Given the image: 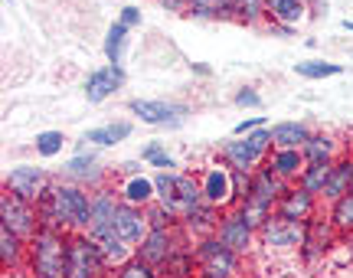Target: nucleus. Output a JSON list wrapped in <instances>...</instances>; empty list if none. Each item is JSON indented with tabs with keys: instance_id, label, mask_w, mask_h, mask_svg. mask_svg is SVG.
Listing matches in <instances>:
<instances>
[{
	"instance_id": "nucleus-1",
	"label": "nucleus",
	"mask_w": 353,
	"mask_h": 278,
	"mask_svg": "<svg viewBox=\"0 0 353 278\" xmlns=\"http://www.w3.org/2000/svg\"><path fill=\"white\" fill-rule=\"evenodd\" d=\"M39 226L63 229V232H88L92 226V190L69 183V180H52L46 197L37 203Z\"/></svg>"
},
{
	"instance_id": "nucleus-2",
	"label": "nucleus",
	"mask_w": 353,
	"mask_h": 278,
	"mask_svg": "<svg viewBox=\"0 0 353 278\" xmlns=\"http://www.w3.org/2000/svg\"><path fill=\"white\" fill-rule=\"evenodd\" d=\"M65 268H69V232L39 229L30 239V252H26L30 278H65Z\"/></svg>"
},
{
	"instance_id": "nucleus-3",
	"label": "nucleus",
	"mask_w": 353,
	"mask_h": 278,
	"mask_svg": "<svg viewBox=\"0 0 353 278\" xmlns=\"http://www.w3.org/2000/svg\"><path fill=\"white\" fill-rule=\"evenodd\" d=\"M268 154H272V128H259V131H249V135H232L219 148L223 164H229L232 170H245V174L259 170Z\"/></svg>"
},
{
	"instance_id": "nucleus-4",
	"label": "nucleus",
	"mask_w": 353,
	"mask_h": 278,
	"mask_svg": "<svg viewBox=\"0 0 353 278\" xmlns=\"http://www.w3.org/2000/svg\"><path fill=\"white\" fill-rule=\"evenodd\" d=\"M193 252H196V278H239L242 255L232 252L226 242H219L216 236L196 239Z\"/></svg>"
},
{
	"instance_id": "nucleus-5",
	"label": "nucleus",
	"mask_w": 353,
	"mask_h": 278,
	"mask_svg": "<svg viewBox=\"0 0 353 278\" xmlns=\"http://www.w3.org/2000/svg\"><path fill=\"white\" fill-rule=\"evenodd\" d=\"M65 278H112L99 246L88 232H69V268Z\"/></svg>"
},
{
	"instance_id": "nucleus-6",
	"label": "nucleus",
	"mask_w": 353,
	"mask_h": 278,
	"mask_svg": "<svg viewBox=\"0 0 353 278\" xmlns=\"http://www.w3.org/2000/svg\"><path fill=\"white\" fill-rule=\"evenodd\" d=\"M0 226H7L13 229L17 236H23L26 242L37 236L39 229V210H37V203H30V200H20L17 193H10V190H3L0 193Z\"/></svg>"
},
{
	"instance_id": "nucleus-7",
	"label": "nucleus",
	"mask_w": 353,
	"mask_h": 278,
	"mask_svg": "<svg viewBox=\"0 0 353 278\" xmlns=\"http://www.w3.org/2000/svg\"><path fill=\"white\" fill-rule=\"evenodd\" d=\"M203 203H210L216 210H232L236 206V180H232V167L229 164H206L200 174Z\"/></svg>"
},
{
	"instance_id": "nucleus-8",
	"label": "nucleus",
	"mask_w": 353,
	"mask_h": 278,
	"mask_svg": "<svg viewBox=\"0 0 353 278\" xmlns=\"http://www.w3.org/2000/svg\"><path fill=\"white\" fill-rule=\"evenodd\" d=\"M216 239L226 242L232 252H239L242 259L255 249V242H259V229L249 226V219L232 206V210H223L219 216V226H216Z\"/></svg>"
},
{
	"instance_id": "nucleus-9",
	"label": "nucleus",
	"mask_w": 353,
	"mask_h": 278,
	"mask_svg": "<svg viewBox=\"0 0 353 278\" xmlns=\"http://www.w3.org/2000/svg\"><path fill=\"white\" fill-rule=\"evenodd\" d=\"M50 187H52V177L43 167H33V164H17L3 177V190H10L20 200H30V203H39Z\"/></svg>"
},
{
	"instance_id": "nucleus-10",
	"label": "nucleus",
	"mask_w": 353,
	"mask_h": 278,
	"mask_svg": "<svg viewBox=\"0 0 353 278\" xmlns=\"http://www.w3.org/2000/svg\"><path fill=\"white\" fill-rule=\"evenodd\" d=\"M259 242L275 249V252H301V242H304V223L298 219H285V216L272 213L268 223L259 229Z\"/></svg>"
},
{
	"instance_id": "nucleus-11",
	"label": "nucleus",
	"mask_w": 353,
	"mask_h": 278,
	"mask_svg": "<svg viewBox=\"0 0 353 278\" xmlns=\"http://www.w3.org/2000/svg\"><path fill=\"white\" fill-rule=\"evenodd\" d=\"M131 115H138L144 125L154 128H176L183 118H187V105L180 101H164V99H131Z\"/></svg>"
},
{
	"instance_id": "nucleus-12",
	"label": "nucleus",
	"mask_w": 353,
	"mask_h": 278,
	"mask_svg": "<svg viewBox=\"0 0 353 278\" xmlns=\"http://www.w3.org/2000/svg\"><path fill=\"white\" fill-rule=\"evenodd\" d=\"M180 242H183V232H180V229H151V232L144 236V242L134 249V255H138L141 262L154 266L157 272H164V266L170 262V255L176 252Z\"/></svg>"
},
{
	"instance_id": "nucleus-13",
	"label": "nucleus",
	"mask_w": 353,
	"mask_h": 278,
	"mask_svg": "<svg viewBox=\"0 0 353 278\" xmlns=\"http://www.w3.org/2000/svg\"><path fill=\"white\" fill-rule=\"evenodd\" d=\"M337 239H341V236H337V229L330 226L327 213L311 216V219L304 223V242H301L304 262H317V259H324V255L330 252V246H334Z\"/></svg>"
},
{
	"instance_id": "nucleus-14",
	"label": "nucleus",
	"mask_w": 353,
	"mask_h": 278,
	"mask_svg": "<svg viewBox=\"0 0 353 278\" xmlns=\"http://www.w3.org/2000/svg\"><path fill=\"white\" fill-rule=\"evenodd\" d=\"M88 236L95 239V246H99V252H101V259H105L108 272H114V268H121L125 262L134 259V246L118 236L114 223H108V226H92L88 229Z\"/></svg>"
},
{
	"instance_id": "nucleus-15",
	"label": "nucleus",
	"mask_w": 353,
	"mask_h": 278,
	"mask_svg": "<svg viewBox=\"0 0 353 278\" xmlns=\"http://www.w3.org/2000/svg\"><path fill=\"white\" fill-rule=\"evenodd\" d=\"M63 180L79 183V187H85V190H99L108 183V174L101 170V161L95 151H79L76 157L63 167Z\"/></svg>"
},
{
	"instance_id": "nucleus-16",
	"label": "nucleus",
	"mask_w": 353,
	"mask_h": 278,
	"mask_svg": "<svg viewBox=\"0 0 353 278\" xmlns=\"http://www.w3.org/2000/svg\"><path fill=\"white\" fill-rule=\"evenodd\" d=\"M317 210H321V200H317L314 193H307L304 187H298V183H291L281 197H278L275 203V213L285 216V219H298V223H307L311 216H317Z\"/></svg>"
},
{
	"instance_id": "nucleus-17",
	"label": "nucleus",
	"mask_w": 353,
	"mask_h": 278,
	"mask_svg": "<svg viewBox=\"0 0 353 278\" xmlns=\"http://www.w3.org/2000/svg\"><path fill=\"white\" fill-rule=\"evenodd\" d=\"M121 86H125V69L108 63V66H101V69H95V72H88L82 92H85V99L92 101V105H99V101L112 99Z\"/></svg>"
},
{
	"instance_id": "nucleus-18",
	"label": "nucleus",
	"mask_w": 353,
	"mask_h": 278,
	"mask_svg": "<svg viewBox=\"0 0 353 278\" xmlns=\"http://www.w3.org/2000/svg\"><path fill=\"white\" fill-rule=\"evenodd\" d=\"M114 229H118V236H121V239L131 242V246L138 249L141 242H144V236L151 232V223H148V210L121 203V210L114 213Z\"/></svg>"
},
{
	"instance_id": "nucleus-19",
	"label": "nucleus",
	"mask_w": 353,
	"mask_h": 278,
	"mask_svg": "<svg viewBox=\"0 0 353 278\" xmlns=\"http://www.w3.org/2000/svg\"><path fill=\"white\" fill-rule=\"evenodd\" d=\"M288 187L291 183H285V180L278 177L268 164H262L259 170H252V177H249V197L259 200V203H265V206H272V210H275L278 197H281Z\"/></svg>"
},
{
	"instance_id": "nucleus-20",
	"label": "nucleus",
	"mask_w": 353,
	"mask_h": 278,
	"mask_svg": "<svg viewBox=\"0 0 353 278\" xmlns=\"http://www.w3.org/2000/svg\"><path fill=\"white\" fill-rule=\"evenodd\" d=\"M219 216H223V210H216V206H210V203H200V206H193V210L183 216L180 229H183V236H187V239H193V242L206 239V236H216Z\"/></svg>"
},
{
	"instance_id": "nucleus-21",
	"label": "nucleus",
	"mask_w": 353,
	"mask_h": 278,
	"mask_svg": "<svg viewBox=\"0 0 353 278\" xmlns=\"http://www.w3.org/2000/svg\"><path fill=\"white\" fill-rule=\"evenodd\" d=\"M304 161L307 164H317V161H337L347 154V144H343L337 135H330V131H311V138L307 144L301 148Z\"/></svg>"
},
{
	"instance_id": "nucleus-22",
	"label": "nucleus",
	"mask_w": 353,
	"mask_h": 278,
	"mask_svg": "<svg viewBox=\"0 0 353 278\" xmlns=\"http://www.w3.org/2000/svg\"><path fill=\"white\" fill-rule=\"evenodd\" d=\"M265 164L272 167L285 183H298V177H301V170L307 167V161H304L301 148H272V154L265 157Z\"/></svg>"
},
{
	"instance_id": "nucleus-23",
	"label": "nucleus",
	"mask_w": 353,
	"mask_h": 278,
	"mask_svg": "<svg viewBox=\"0 0 353 278\" xmlns=\"http://www.w3.org/2000/svg\"><path fill=\"white\" fill-rule=\"evenodd\" d=\"M26 252H30V242L23 236H17L13 229L0 226V266H3V272H26Z\"/></svg>"
},
{
	"instance_id": "nucleus-24",
	"label": "nucleus",
	"mask_w": 353,
	"mask_h": 278,
	"mask_svg": "<svg viewBox=\"0 0 353 278\" xmlns=\"http://www.w3.org/2000/svg\"><path fill=\"white\" fill-rule=\"evenodd\" d=\"M350 190H353V154L347 151L343 157L334 161V167H330V177H327V183H324L321 203L341 200L343 193H350Z\"/></svg>"
},
{
	"instance_id": "nucleus-25",
	"label": "nucleus",
	"mask_w": 353,
	"mask_h": 278,
	"mask_svg": "<svg viewBox=\"0 0 353 278\" xmlns=\"http://www.w3.org/2000/svg\"><path fill=\"white\" fill-rule=\"evenodd\" d=\"M118 193H121V203L128 206H141L148 210L151 203H157V187H154V177H144V174H131L118 183Z\"/></svg>"
},
{
	"instance_id": "nucleus-26",
	"label": "nucleus",
	"mask_w": 353,
	"mask_h": 278,
	"mask_svg": "<svg viewBox=\"0 0 353 278\" xmlns=\"http://www.w3.org/2000/svg\"><path fill=\"white\" fill-rule=\"evenodd\" d=\"M118 210H121V193H118L114 183H105V187L92 190V226H108V223H114V213H118Z\"/></svg>"
},
{
	"instance_id": "nucleus-27",
	"label": "nucleus",
	"mask_w": 353,
	"mask_h": 278,
	"mask_svg": "<svg viewBox=\"0 0 353 278\" xmlns=\"http://www.w3.org/2000/svg\"><path fill=\"white\" fill-rule=\"evenodd\" d=\"M183 232V229H180ZM164 278H196V252H193V239L183 236V242L176 246V252L170 255V262L161 272Z\"/></svg>"
},
{
	"instance_id": "nucleus-28",
	"label": "nucleus",
	"mask_w": 353,
	"mask_h": 278,
	"mask_svg": "<svg viewBox=\"0 0 353 278\" xmlns=\"http://www.w3.org/2000/svg\"><path fill=\"white\" fill-rule=\"evenodd\" d=\"M134 125L131 121H108V125H99V128H88L85 131V141L95 144V148H114L121 141L131 138Z\"/></svg>"
},
{
	"instance_id": "nucleus-29",
	"label": "nucleus",
	"mask_w": 353,
	"mask_h": 278,
	"mask_svg": "<svg viewBox=\"0 0 353 278\" xmlns=\"http://www.w3.org/2000/svg\"><path fill=\"white\" fill-rule=\"evenodd\" d=\"M311 138V128L304 121H278L272 125V148H304Z\"/></svg>"
},
{
	"instance_id": "nucleus-30",
	"label": "nucleus",
	"mask_w": 353,
	"mask_h": 278,
	"mask_svg": "<svg viewBox=\"0 0 353 278\" xmlns=\"http://www.w3.org/2000/svg\"><path fill=\"white\" fill-rule=\"evenodd\" d=\"M327 219H330V226L337 229L341 239L353 236V190L350 193H343L341 200L327 203Z\"/></svg>"
},
{
	"instance_id": "nucleus-31",
	"label": "nucleus",
	"mask_w": 353,
	"mask_h": 278,
	"mask_svg": "<svg viewBox=\"0 0 353 278\" xmlns=\"http://www.w3.org/2000/svg\"><path fill=\"white\" fill-rule=\"evenodd\" d=\"M307 3L304 0H272L268 3V20H275V23H285V26H298L307 17Z\"/></svg>"
},
{
	"instance_id": "nucleus-32",
	"label": "nucleus",
	"mask_w": 353,
	"mask_h": 278,
	"mask_svg": "<svg viewBox=\"0 0 353 278\" xmlns=\"http://www.w3.org/2000/svg\"><path fill=\"white\" fill-rule=\"evenodd\" d=\"M330 167H334V161H317V164H307L301 170V177H298V187H304L307 193H314L317 200H321L324 183H327V177H330Z\"/></svg>"
},
{
	"instance_id": "nucleus-33",
	"label": "nucleus",
	"mask_w": 353,
	"mask_h": 278,
	"mask_svg": "<svg viewBox=\"0 0 353 278\" xmlns=\"http://www.w3.org/2000/svg\"><path fill=\"white\" fill-rule=\"evenodd\" d=\"M232 20L245 26L265 23L268 20V3L265 0H232Z\"/></svg>"
},
{
	"instance_id": "nucleus-34",
	"label": "nucleus",
	"mask_w": 353,
	"mask_h": 278,
	"mask_svg": "<svg viewBox=\"0 0 353 278\" xmlns=\"http://www.w3.org/2000/svg\"><path fill=\"white\" fill-rule=\"evenodd\" d=\"M125 43H128V26L121 23V20H114V23L108 26V37H105V59L112 66H121Z\"/></svg>"
},
{
	"instance_id": "nucleus-35",
	"label": "nucleus",
	"mask_w": 353,
	"mask_h": 278,
	"mask_svg": "<svg viewBox=\"0 0 353 278\" xmlns=\"http://www.w3.org/2000/svg\"><path fill=\"white\" fill-rule=\"evenodd\" d=\"M141 161H144L148 167H157V170H176V157L167 151L161 141L144 144V148H141Z\"/></svg>"
},
{
	"instance_id": "nucleus-36",
	"label": "nucleus",
	"mask_w": 353,
	"mask_h": 278,
	"mask_svg": "<svg viewBox=\"0 0 353 278\" xmlns=\"http://www.w3.org/2000/svg\"><path fill=\"white\" fill-rule=\"evenodd\" d=\"M294 72L301 79H330V76H341L343 66L341 63H324V59H307V63H298Z\"/></svg>"
},
{
	"instance_id": "nucleus-37",
	"label": "nucleus",
	"mask_w": 353,
	"mask_h": 278,
	"mask_svg": "<svg viewBox=\"0 0 353 278\" xmlns=\"http://www.w3.org/2000/svg\"><path fill=\"white\" fill-rule=\"evenodd\" d=\"M154 187H157V203H164L174 210L176 203V170H157L154 174Z\"/></svg>"
},
{
	"instance_id": "nucleus-38",
	"label": "nucleus",
	"mask_w": 353,
	"mask_h": 278,
	"mask_svg": "<svg viewBox=\"0 0 353 278\" xmlns=\"http://www.w3.org/2000/svg\"><path fill=\"white\" fill-rule=\"evenodd\" d=\"M236 210H239V213L245 216V219H249V226H255V229H262L265 223H268V216L275 213L272 206H265V203L252 200V197H245V200H242L239 206H236Z\"/></svg>"
},
{
	"instance_id": "nucleus-39",
	"label": "nucleus",
	"mask_w": 353,
	"mask_h": 278,
	"mask_svg": "<svg viewBox=\"0 0 353 278\" xmlns=\"http://www.w3.org/2000/svg\"><path fill=\"white\" fill-rule=\"evenodd\" d=\"M148 223H151V229H180V216L164 203H151L148 206Z\"/></svg>"
},
{
	"instance_id": "nucleus-40",
	"label": "nucleus",
	"mask_w": 353,
	"mask_h": 278,
	"mask_svg": "<svg viewBox=\"0 0 353 278\" xmlns=\"http://www.w3.org/2000/svg\"><path fill=\"white\" fill-rule=\"evenodd\" d=\"M112 278H164V275H161V272H157L154 266H148V262H141L138 255H134L131 262H125L121 268H114Z\"/></svg>"
},
{
	"instance_id": "nucleus-41",
	"label": "nucleus",
	"mask_w": 353,
	"mask_h": 278,
	"mask_svg": "<svg viewBox=\"0 0 353 278\" xmlns=\"http://www.w3.org/2000/svg\"><path fill=\"white\" fill-rule=\"evenodd\" d=\"M63 144H65L63 131H39L37 135V154L39 157H56V154H63Z\"/></svg>"
},
{
	"instance_id": "nucleus-42",
	"label": "nucleus",
	"mask_w": 353,
	"mask_h": 278,
	"mask_svg": "<svg viewBox=\"0 0 353 278\" xmlns=\"http://www.w3.org/2000/svg\"><path fill=\"white\" fill-rule=\"evenodd\" d=\"M236 105H239V108H259V105H262V95H259L252 86H245V89L236 92Z\"/></svg>"
},
{
	"instance_id": "nucleus-43",
	"label": "nucleus",
	"mask_w": 353,
	"mask_h": 278,
	"mask_svg": "<svg viewBox=\"0 0 353 278\" xmlns=\"http://www.w3.org/2000/svg\"><path fill=\"white\" fill-rule=\"evenodd\" d=\"M259 128H265V118H262V115H255V118H245V121H239V125L232 128V135H249V131H259Z\"/></svg>"
},
{
	"instance_id": "nucleus-44",
	"label": "nucleus",
	"mask_w": 353,
	"mask_h": 278,
	"mask_svg": "<svg viewBox=\"0 0 353 278\" xmlns=\"http://www.w3.org/2000/svg\"><path fill=\"white\" fill-rule=\"evenodd\" d=\"M118 20H121V23H125L128 30H131V26H141V20H144V17H141L138 7H125V10L118 13Z\"/></svg>"
},
{
	"instance_id": "nucleus-45",
	"label": "nucleus",
	"mask_w": 353,
	"mask_h": 278,
	"mask_svg": "<svg viewBox=\"0 0 353 278\" xmlns=\"http://www.w3.org/2000/svg\"><path fill=\"white\" fill-rule=\"evenodd\" d=\"M157 3L170 13H190V7H193V0H157Z\"/></svg>"
},
{
	"instance_id": "nucleus-46",
	"label": "nucleus",
	"mask_w": 353,
	"mask_h": 278,
	"mask_svg": "<svg viewBox=\"0 0 353 278\" xmlns=\"http://www.w3.org/2000/svg\"><path fill=\"white\" fill-rule=\"evenodd\" d=\"M118 170L131 177V174H141V164H138V161H128V164H121V167H118Z\"/></svg>"
},
{
	"instance_id": "nucleus-47",
	"label": "nucleus",
	"mask_w": 353,
	"mask_h": 278,
	"mask_svg": "<svg viewBox=\"0 0 353 278\" xmlns=\"http://www.w3.org/2000/svg\"><path fill=\"white\" fill-rule=\"evenodd\" d=\"M343 30H350L353 33V20H343Z\"/></svg>"
},
{
	"instance_id": "nucleus-48",
	"label": "nucleus",
	"mask_w": 353,
	"mask_h": 278,
	"mask_svg": "<svg viewBox=\"0 0 353 278\" xmlns=\"http://www.w3.org/2000/svg\"><path fill=\"white\" fill-rule=\"evenodd\" d=\"M347 151H350V154H353V138H350V141H347Z\"/></svg>"
},
{
	"instance_id": "nucleus-49",
	"label": "nucleus",
	"mask_w": 353,
	"mask_h": 278,
	"mask_svg": "<svg viewBox=\"0 0 353 278\" xmlns=\"http://www.w3.org/2000/svg\"><path fill=\"white\" fill-rule=\"evenodd\" d=\"M347 242H350V255H353V236H347Z\"/></svg>"
},
{
	"instance_id": "nucleus-50",
	"label": "nucleus",
	"mask_w": 353,
	"mask_h": 278,
	"mask_svg": "<svg viewBox=\"0 0 353 278\" xmlns=\"http://www.w3.org/2000/svg\"><path fill=\"white\" fill-rule=\"evenodd\" d=\"M304 3H307V7H314V3H317V0H304Z\"/></svg>"
},
{
	"instance_id": "nucleus-51",
	"label": "nucleus",
	"mask_w": 353,
	"mask_h": 278,
	"mask_svg": "<svg viewBox=\"0 0 353 278\" xmlns=\"http://www.w3.org/2000/svg\"><path fill=\"white\" fill-rule=\"evenodd\" d=\"M265 3H272V0H265Z\"/></svg>"
}]
</instances>
